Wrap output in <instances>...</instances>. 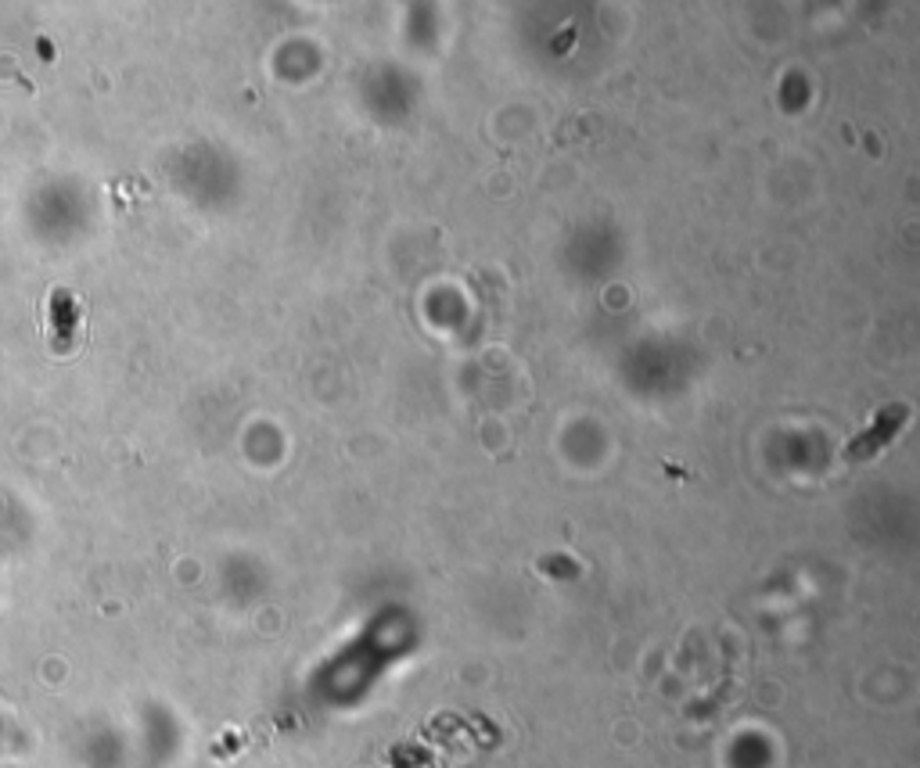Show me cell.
<instances>
[{
    "instance_id": "1",
    "label": "cell",
    "mask_w": 920,
    "mask_h": 768,
    "mask_svg": "<svg viewBox=\"0 0 920 768\" xmlns=\"http://www.w3.org/2000/svg\"><path fill=\"white\" fill-rule=\"evenodd\" d=\"M47 317H50V337H55V348L65 353L76 337H83V317L87 309L80 302V295H72L69 288H55L47 298Z\"/></svg>"
}]
</instances>
